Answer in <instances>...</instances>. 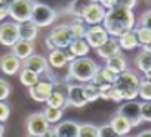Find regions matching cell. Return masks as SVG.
<instances>
[{"label": "cell", "instance_id": "1", "mask_svg": "<svg viewBox=\"0 0 151 137\" xmlns=\"http://www.w3.org/2000/svg\"><path fill=\"white\" fill-rule=\"evenodd\" d=\"M102 26L106 29L109 37H120L123 32L134 29L136 26V16L133 9H127L122 6H116L113 9H108Z\"/></svg>", "mask_w": 151, "mask_h": 137}, {"label": "cell", "instance_id": "2", "mask_svg": "<svg viewBox=\"0 0 151 137\" xmlns=\"http://www.w3.org/2000/svg\"><path fill=\"white\" fill-rule=\"evenodd\" d=\"M68 80H76L82 83L91 82L96 72L99 71L97 63L90 57H79L74 62L68 63Z\"/></svg>", "mask_w": 151, "mask_h": 137}, {"label": "cell", "instance_id": "3", "mask_svg": "<svg viewBox=\"0 0 151 137\" xmlns=\"http://www.w3.org/2000/svg\"><path fill=\"white\" fill-rule=\"evenodd\" d=\"M140 77L133 71H123L117 74L114 82V88L120 93L123 100H134L137 97V91H139L140 85Z\"/></svg>", "mask_w": 151, "mask_h": 137}, {"label": "cell", "instance_id": "4", "mask_svg": "<svg viewBox=\"0 0 151 137\" xmlns=\"http://www.w3.org/2000/svg\"><path fill=\"white\" fill-rule=\"evenodd\" d=\"M74 40L68 25H57L51 29V32L45 39V45L50 51L54 49H66Z\"/></svg>", "mask_w": 151, "mask_h": 137}, {"label": "cell", "instance_id": "5", "mask_svg": "<svg viewBox=\"0 0 151 137\" xmlns=\"http://www.w3.org/2000/svg\"><path fill=\"white\" fill-rule=\"evenodd\" d=\"M57 19V12L52 6L40 2H34L32 14H31V22L39 26V28H46L54 23V20Z\"/></svg>", "mask_w": 151, "mask_h": 137}, {"label": "cell", "instance_id": "6", "mask_svg": "<svg viewBox=\"0 0 151 137\" xmlns=\"http://www.w3.org/2000/svg\"><path fill=\"white\" fill-rule=\"evenodd\" d=\"M34 0H12L9 5V17L16 23H25L31 20Z\"/></svg>", "mask_w": 151, "mask_h": 137}, {"label": "cell", "instance_id": "7", "mask_svg": "<svg viewBox=\"0 0 151 137\" xmlns=\"http://www.w3.org/2000/svg\"><path fill=\"white\" fill-rule=\"evenodd\" d=\"M48 128H50V123L46 122L42 113H34L26 119V131H28V136L43 137L45 133L48 131Z\"/></svg>", "mask_w": 151, "mask_h": 137}, {"label": "cell", "instance_id": "8", "mask_svg": "<svg viewBox=\"0 0 151 137\" xmlns=\"http://www.w3.org/2000/svg\"><path fill=\"white\" fill-rule=\"evenodd\" d=\"M66 105L74 108H83L88 100L85 97L83 85L80 83H68L66 85Z\"/></svg>", "mask_w": 151, "mask_h": 137}, {"label": "cell", "instance_id": "9", "mask_svg": "<svg viewBox=\"0 0 151 137\" xmlns=\"http://www.w3.org/2000/svg\"><path fill=\"white\" fill-rule=\"evenodd\" d=\"M117 114H120L123 119H127L129 123H131V126L136 128L139 126L142 123V117H140V103L136 100H128L125 102L120 108Z\"/></svg>", "mask_w": 151, "mask_h": 137}, {"label": "cell", "instance_id": "10", "mask_svg": "<svg viewBox=\"0 0 151 137\" xmlns=\"http://www.w3.org/2000/svg\"><path fill=\"white\" fill-rule=\"evenodd\" d=\"M20 40L19 23L16 22H3L0 25V45L11 48L16 42Z\"/></svg>", "mask_w": 151, "mask_h": 137}, {"label": "cell", "instance_id": "11", "mask_svg": "<svg viewBox=\"0 0 151 137\" xmlns=\"http://www.w3.org/2000/svg\"><path fill=\"white\" fill-rule=\"evenodd\" d=\"M29 90V97L32 100L39 102V103H46L48 97L54 91V83H51L50 80H39L34 86L28 88Z\"/></svg>", "mask_w": 151, "mask_h": 137}, {"label": "cell", "instance_id": "12", "mask_svg": "<svg viewBox=\"0 0 151 137\" xmlns=\"http://www.w3.org/2000/svg\"><path fill=\"white\" fill-rule=\"evenodd\" d=\"M109 39L106 29L102 25H96V26H90L85 32V40L86 43L90 45V48L97 49L99 46H102L106 40Z\"/></svg>", "mask_w": 151, "mask_h": 137}, {"label": "cell", "instance_id": "13", "mask_svg": "<svg viewBox=\"0 0 151 137\" xmlns=\"http://www.w3.org/2000/svg\"><path fill=\"white\" fill-rule=\"evenodd\" d=\"M106 14V9L102 8L100 3L94 2L91 3L88 8L85 9V12L82 14V20H83L85 25H90V26H96V25H102Z\"/></svg>", "mask_w": 151, "mask_h": 137}, {"label": "cell", "instance_id": "14", "mask_svg": "<svg viewBox=\"0 0 151 137\" xmlns=\"http://www.w3.org/2000/svg\"><path fill=\"white\" fill-rule=\"evenodd\" d=\"M22 66L26 68V70H29V71H32V72L39 74V76L46 74L48 68H50V66H48L46 57L40 56V54H32V56H29L28 59H25L23 63H22Z\"/></svg>", "mask_w": 151, "mask_h": 137}, {"label": "cell", "instance_id": "15", "mask_svg": "<svg viewBox=\"0 0 151 137\" xmlns=\"http://www.w3.org/2000/svg\"><path fill=\"white\" fill-rule=\"evenodd\" d=\"M0 70L8 76H14L22 70V60L17 59L12 52H5L0 57Z\"/></svg>", "mask_w": 151, "mask_h": 137}, {"label": "cell", "instance_id": "16", "mask_svg": "<svg viewBox=\"0 0 151 137\" xmlns=\"http://www.w3.org/2000/svg\"><path fill=\"white\" fill-rule=\"evenodd\" d=\"M79 126L80 125L74 120H63L54 126V133H56V137H77Z\"/></svg>", "mask_w": 151, "mask_h": 137}, {"label": "cell", "instance_id": "17", "mask_svg": "<svg viewBox=\"0 0 151 137\" xmlns=\"http://www.w3.org/2000/svg\"><path fill=\"white\" fill-rule=\"evenodd\" d=\"M46 60H48V66H50L51 70H54V71H60L62 68H65L68 65L65 49L50 51V57H48Z\"/></svg>", "mask_w": 151, "mask_h": 137}, {"label": "cell", "instance_id": "18", "mask_svg": "<svg viewBox=\"0 0 151 137\" xmlns=\"http://www.w3.org/2000/svg\"><path fill=\"white\" fill-rule=\"evenodd\" d=\"M120 51H122V49H120V46H119V43H117V40L111 39V37H109L102 46H99L97 49H96L97 56L102 57L104 60H108L109 57H113L114 54H117V52H120Z\"/></svg>", "mask_w": 151, "mask_h": 137}, {"label": "cell", "instance_id": "19", "mask_svg": "<svg viewBox=\"0 0 151 137\" xmlns=\"http://www.w3.org/2000/svg\"><path fill=\"white\" fill-rule=\"evenodd\" d=\"M11 52L20 60L28 59L29 56L34 54V43L31 42H25V40H19L11 46Z\"/></svg>", "mask_w": 151, "mask_h": 137}, {"label": "cell", "instance_id": "20", "mask_svg": "<svg viewBox=\"0 0 151 137\" xmlns=\"http://www.w3.org/2000/svg\"><path fill=\"white\" fill-rule=\"evenodd\" d=\"M105 68L111 70L114 74H120L123 71H127V59L123 56V52H117L113 57H109L108 60H105Z\"/></svg>", "mask_w": 151, "mask_h": 137}, {"label": "cell", "instance_id": "21", "mask_svg": "<svg viewBox=\"0 0 151 137\" xmlns=\"http://www.w3.org/2000/svg\"><path fill=\"white\" fill-rule=\"evenodd\" d=\"M39 31L40 28L36 26L31 20L29 22H25V23H20L19 25V32H20V40H25V42H34L39 36Z\"/></svg>", "mask_w": 151, "mask_h": 137}, {"label": "cell", "instance_id": "22", "mask_svg": "<svg viewBox=\"0 0 151 137\" xmlns=\"http://www.w3.org/2000/svg\"><path fill=\"white\" fill-rule=\"evenodd\" d=\"M109 126H111V128H113L120 137H127V136L129 134V131L133 129L131 123H129L127 119H123L120 114H116L114 117L111 119V123H109Z\"/></svg>", "mask_w": 151, "mask_h": 137}, {"label": "cell", "instance_id": "23", "mask_svg": "<svg viewBox=\"0 0 151 137\" xmlns=\"http://www.w3.org/2000/svg\"><path fill=\"white\" fill-rule=\"evenodd\" d=\"M46 106L50 108H57V109H63L66 105V94L63 91L57 90L56 86H54V91L51 93V95L48 97L46 100Z\"/></svg>", "mask_w": 151, "mask_h": 137}, {"label": "cell", "instance_id": "24", "mask_svg": "<svg viewBox=\"0 0 151 137\" xmlns=\"http://www.w3.org/2000/svg\"><path fill=\"white\" fill-rule=\"evenodd\" d=\"M117 43L120 46V49H127V51H131V49H134V48L140 46L139 42H137L136 34H134V29L128 31V32H123L117 39Z\"/></svg>", "mask_w": 151, "mask_h": 137}, {"label": "cell", "instance_id": "25", "mask_svg": "<svg viewBox=\"0 0 151 137\" xmlns=\"http://www.w3.org/2000/svg\"><path fill=\"white\" fill-rule=\"evenodd\" d=\"M68 49L79 59V57H86L91 48H90V45L86 43L85 39H74L71 42V45L68 46Z\"/></svg>", "mask_w": 151, "mask_h": 137}, {"label": "cell", "instance_id": "26", "mask_svg": "<svg viewBox=\"0 0 151 137\" xmlns=\"http://www.w3.org/2000/svg\"><path fill=\"white\" fill-rule=\"evenodd\" d=\"M91 3H94V0H73L70 6H68V12L76 19H82V14Z\"/></svg>", "mask_w": 151, "mask_h": 137}, {"label": "cell", "instance_id": "27", "mask_svg": "<svg viewBox=\"0 0 151 137\" xmlns=\"http://www.w3.org/2000/svg\"><path fill=\"white\" fill-rule=\"evenodd\" d=\"M19 77H20V83H22L23 86L26 88H31L37 83V82L40 80V76L36 72H32L29 70H26V68H23V70H20V74H19Z\"/></svg>", "mask_w": 151, "mask_h": 137}, {"label": "cell", "instance_id": "28", "mask_svg": "<svg viewBox=\"0 0 151 137\" xmlns=\"http://www.w3.org/2000/svg\"><path fill=\"white\" fill-rule=\"evenodd\" d=\"M68 28H70L71 34L74 39H85V32H86V26L83 23L82 19H74L68 23Z\"/></svg>", "mask_w": 151, "mask_h": 137}, {"label": "cell", "instance_id": "29", "mask_svg": "<svg viewBox=\"0 0 151 137\" xmlns=\"http://www.w3.org/2000/svg\"><path fill=\"white\" fill-rule=\"evenodd\" d=\"M42 114H43V117L46 119V122L50 123V125H57V123L62 120V117H63V109L46 106L42 111Z\"/></svg>", "mask_w": 151, "mask_h": 137}, {"label": "cell", "instance_id": "30", "mask_svg": "<svg viewBox=\"0 0 151 137\" xmlns=\"http://www.w3.org/2000/svg\"><path fill=\"white\" fill-rule=\"evenodd\" d=\"M136 66L139 68V71L145 72L147 70H150L151 68V54L140 49L139 52H137L136 56Z\"/></svg>", "mask_w": 151, "mask_h": 137}, {"label": "cell", "instance_id": "31", "mask_svg": "<svg viewBox=\"0 0 151 137\" xmlns=\"http://www.w3.org/2000/svg\"><path fill=\"white\" fill-rule=\"evenodd\" d=\"M77 137H99V128L93 123H83L79 126Z\"/></svg>", "mask_w": 151, "mask_h": 137}, {"label": "cell", "instance_id": "32", "mask_svg": "<svg viewBox=\"0 0 151 137\" xmlns=\"http://www.w3.org/2000/svg\"><path fill=\"white\" fill-rule=\"evenodd\" d=\"M137 95H139L143 102H151V80H145V79L140 80Z\"/></svg>", "mask_w": 151, "mask_h": 137}, {"label": "cell", "instance_id": "33", "mask_svg": "<svg viewBox=\"0 0 151 137\" xmlns=\"http://www.w3.org/2000/svg\"><path fill=\"white\" fill-rule=\"evenodd\" d=\"M83 91H85V97L88 102H96L100 95H99V86H96L94 83L88 82L83 85Z\"/></svg>", "mask_w": 151, "mask_h": 137}, {"label": "cell", "instance_id": "34", "mask_svg": "<svg viewBox=\"0 0 151 137\" xmlns=\"http://www.w3.org/2000/svg\"><path fill=\"white\" fill-rule=\"evenodd\" d=\"M134 34L137 37V42H139L140 46L147 45L150 40H151V32L145 28H142V26H134Z\"/></svg>", "mask_w": 151, "mask_h": 137}, {"label": "cell", "instance_id": "35", "mask_svg": "<svg viewBox=\"0 0 151 137\" xmlns=\"http://www.w3.org/2000/svg\"><path fill=\"white\" fill-rule=\"evenodd\" d=\"M99 74H100V77L105 83H111V85H114L116 77H117V74H114L111 70H108V68H105V66L99 68Z\"/></svg>", "mask_w": 151, "mask_h": 137}, {"label": "cell", "instance_id": "36", "mask_svg": "<svg viewBox=\"0 0 151 137\" xmlns=\"http://www.w3.org/2000/svg\"><path fill=\"white\" fill-rule=\"evenodd\" d=\"M140 117L142 122H151V102H142L140 103Z\"/></svg>", "mask_w": 151, "mask_h": 137}, {"label": "cell", "instance_id": "37", "mask_svg": "<svg viewBox=\"0 0 151 137\" xmlns=\"http://www.w3.org/2000/svg\"><path fill=\"white\" fill-rule=\"evenodd\" d=\"M11 94V85L5 79H0V102H5Z\"/></svg>", "mask_w": 151, "mask_h": 137}, {"label": "cell", "instance_id": "38", "mask_svg": "<svg viewBox=\"0 0 151 137\" xmlns=\"http://www.w3.org/2000/svg\"><path fill=\"white\" fill-rule=\"evenodd\" d=\"M137 26H142V28H145V29H148V31L151 32V9L145 11V12L140 16L139 25H137Z\"/></svg>", "mask_w": 151, "mask_h": 137}, {"label": "cell", "instance_id": "39", "mask_svg": "<svg viewBox=\"0 0 151 137\" xmlns=\"http://www.w3.org/2000/svg\"><path fill=\"white\" fill-rule=\"evenodd\" d=\"M99 137H120V136L116 133L108 123V125H104V126L99 128Z\"/></svg>", "mask_w": 151, "mask_h": 137}, {"label": "cell", "instance_id": "40", "mask_svg": "<svg viewBox=\"0 0 151 137\" xmlns=\"http://www.w3.org/2000/svg\"><path fill=\"white\" fill-rule=\"evenodd\" d=\"M111 88H113L111 83H104V85H100V86H99V95H100L102 99L109 100V97H111Z\"/></svg>", "mask_w": 151, "mask_h": 137}, {"label": "cell", "instance_id": "41", "mask_svg": "<svg viewBox=\"0 0 151 137\" xmlns=\"http://www.w3.org/2000/svg\"><path fill=\"white\" fill-rule=\"evenodd\" d=\"M9 114H11V109H9V106L6 105L5 102H0V123H3V122L8 120Z\"/></svg>", "mask_w": 151, "mask_h": 137}, {"label": "cell", "instance_id": "42", "mask_svg": "<svg viewBox=\"0 0 151 137\" xmlns=\"http://www.w3.org/2000/svg\"><path fill=\"white\" fill-rule=\"evenodd\" d=\"M9 17V3H0V22Z\"/></svg>", "mask_w": 151, "mask_h": 137}, {"label": "cell", "instance_id": "43", "mask_svg": "<svg viewBox=\"0 0 151 137\" xmlns=\"http://www.w3.org/2000/svg\"><path fill=\"white\" fill-rule=\"evenodd\" d=\"M97 3H100L102 8H105L108 11V9H113L117 6V0H99Z\"/></svg>", "mask_w": 151, "mask_h": 137}, {"label": "cell", "instance_id": "44", "mask_svg": "<svg viewBox=\"0 0 151 137\" xmlns=\"http://www.w3.org/2000/svg\"><path fill=\"white\" fill-rule=\"evenodd\" d=\"M137 3V0H117V6H122V8L127 9H133Z\"/></svg>", "mask_w": 151, "mask_h": 137}, {"label": "cell", "instance_id": "45", "mask_svg": "<svg viewBox=\"0 0 151 137\" xmlns=\"http://www.w3.org/2000/svg\"><path fill=\"white\" fill-rule=\"evenodd\" d=\"M109 100H114V102H122V100H123L122 95H120V93L114 88V85H113V88H111V97H109Z\"/></svg>", "mask_w": 151, "mask_h": 137}, {"label": "cell", "instance_id": "46", "mask_svg": "<svg viewBox=\"0 0 151 137\" xmlns=\"http://www.w3.org/2000/svg\"><path fill=\"white\" fill-rule=\"evenodd\" d=\"M43 137H56V133H54V128H48V131L45 133V136Z\"/></svg>", "mask_w": 151, "mask_h": 137}, {"label": "cell", "instance_id": "47", "mask_svg": "<svg viewBox=\"0 0 151 137\" xmlns=\"http://www.w3.org/2000/svg\"><path fill=\"white\" fill-rule=\"evenodd\" d=\"M136 137H151V129H145V131H142L140 134H137Z\"/></svg>", "mask_w": 151, "mask_h": 137}, {"label": "cell", "instance_id": "48", "mask_svg": "<svg viewBox=\"0 0 151 137\" xmlns=\"http://www.w3.org/2000/svg\"><path fill=\"white\" fill-rule=\"evenodd\" d=\"M142 49H143V51H147V52H150V54H151V40H150V42H148L147 45H143V46H142Z\"/></svg>", "mask_w": 151, "mask_h": 137}, {"label": "cell", "instance_id": "49", "mask_svg": "<svg viewBox=\"0 0 151 137\" xmlns=\"http://www.w3.org/2000/svg\"><path fill=\"white\" fill-rule=\"evenodd\" d=\"M143 79H145V80H151V68L143 72Z\"/></svg>", "mask_w": 151, "mask_h": 137}, {"label": "cell", "instance_id": "50", "mask_svg": "<svg viewBox=\"0 0 151 137\" xmlns=\"http://www.w3.org/2000/svg\"><path fill=\"white\" fill-rule=\"evenodd\" d=\"M3 133H5V128H3L2 123H0V137H3Z\"/></svg>", "mask_w": 151, "mask_h": 137}, {"label": "cell", "instance_id": "51", "mask_svg": "<svg viewBox=\"0 0 151 137\" xmlns=\"http://www.w3.org/2000/svg\"><path fill=\"white\" fill-rule=\"evenodd\" d=\"M3 2H5V0H0V3H3Z\"/></svg>", "mask_w": 151, "mask_h": 137}, {"label": "cell", "instance_id": "52", "mask_svg": "<svg viewBox=\"0 0 151 137\" xmlns=\"http://www.w3.org/2000/svg\"><path fill=\"white\" fill-rule=\"evenodd\" d=\"M147 2H148V3H151V0H147Z\"/></svg>", "mask_w": 151, "mask_h": 137}, {"label": "cell", "instance_id": "53", "mask_svg": "<svg viewBox=\"0 0 151 137\" xmlns=\"http://www.w3.org/2000/svg\"><path fill=\"white\" fill-rule=\"evenodd\" d=\"M26 137H34V136H26Z\"/></svg>", "mask_w": 151, "mask_h": 137}, {"label": "cell", "instance_id": "54", "mask_svg": "<svg viewBox=\"0 0 151 137\" xmlns=\"http://www.w3.org/2000/svg\"><path fill=\"white\" fill-rule=\"evenodd\" d=\"M94 2H99V0H94Z\"/></svg>", "mask_w": 151, "mask_h": 137}]
</instances>
